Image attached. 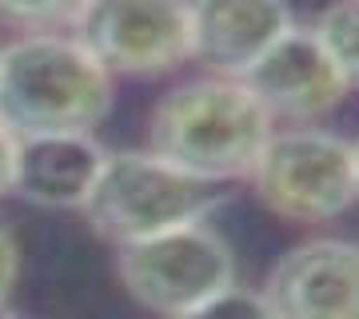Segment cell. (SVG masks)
I'll return each instance as SVG.
<instances>
[{
	"mask_svg": "<svg viewBox=\"0 0 359 319\" xmlns=\"http://www.w3.org/2000/svg\"><path fill=\"white\" fill-rule=\"evenodd\" d=\"M271 124L276 120L244 80L200 76L152 108L148 152L212 184L248 179L276 132Z\"/></svg>",
	"mask_w": 359,
	"mask_h": 319,
	"instance_id": "6da1fadb",
	"label": "cell"
},
{
	"mask_svg": "<svg viewBox=\"0 0 359 319\" xmlns=\"http://www.w3.org/2000/svg\"><path fill=\"white\" fill-rule=\"evenodd\" d=\"M112 112V72L76 36L32 32L0 48V128L13 140L88 132Z\"/></svg>",
	"mask_w": 359,
	"mask_h": 319,
	"instance_id": "7a4b0ae2",
	"label": "cell"
},
{
	"mask_svg": "<svg viewBox=\"0 0 359 319\" xmlns=\"http://www.w3.org/2000/svg\"><path fill=\"white\" fill-rule=\"evenodd\" d=\"M219 204L224 191L212 179L168 164L156 152H116L104 160L100 179L80 212L96 236L120 247L184 224H200Z\"/></svg>",
	"mask_w": 359,
	"mask_h": 319,
	"instance_id": "3957f363",
	"label": "cell"
},
{
	"mask_svg": "<svg viewBox=\"0 0 359 319\" xmlns=\"http://www.w3.org/2000/svg\"><path fill=\"white\" fill-rule=\"evenodd\" d=\"M248 179L259 204L292 224L335 219L359 200L351 144L320 128L271 132Z\"/></svg>",
	"mask_w": 359,
	"mask_h": 319,
	"instance_id": "277c9868",
	"label": "cell"
},
{
	"mask_svg": "<svg viewBox=\"0 0 359 319\" xmlns=\"http://www.w3.org/2000/svg\"><path fill=\"white\" fill-rule=\"evenodd\" d=\"M116 276L124 292L156 315H180L236 283V255L216 228L184 224L148 240L116 247Z\"/></svg>",
	"mask_w": 359,
	"mask_h": 319,
	"instance_id": "5b68a950",
	"label": "cell"
},
{
	"mask_svg": "<svg viewBox=\"0 0 359 319\" xmlns=\"http://www.w3.org/2000/svg\"><path fill=\"white\" fill-rule=\"evenodd\" d=\"M76 40L120 76H164L192 60L188 0H88Z\"/></svg>",
	"mask_w": 359,
	"mask_h": 319,
	"instance_id": "8992f818",
	"label": "cell"
},
{
	"mask_svg": "<svg viewBox=\"0 0 359 319\" xmlns=\"http://www.w3.org/2000/svg\"><path fill=\"white\" fill-rule=\"evenodd\" d=\"M244 84L256 92L271 120H292V124H311L335 112L351 92L320 36L295 25L248 68Z\"/></svg>",
	"mask_w": 359,
	"mask_h": 319,
	"instance_id": "52a82bcc",
	"label": "cell"
},
{
	"mask_svg": "<svg viewBox=\"0 0 359 319\" xmlns=\"http://www.w3.org/2000/svg\"><path fill=\"white\" fill-rule=\"evenodd\" d=\"M259 295L276 319H359V243H295L276 259Z\"/></svg>",
	"mask_w": 359,
	"mask_h": 319,
	"instance_id": "ba28073f",
	"label": "cell"
},
{
	"mask_svg": "<svg viewBox=\"0 0 359 319\" xmlns=\"http://www.w3.org/2000/svg\"><path fill=\"white\" fill-rule=\"evenodd\" d=\"M192 20V60L212 76L244 72L292 28V13L283 0H188Z\"/></svg>",
	"mask_w": 359,
	"mask_h": 319,
	"instance_id": "9c48e42d",
	"label": "cell"
},
{
	"mask_svg": "<svg viewBox=\"0 0 359 319\" xmlns=\"http://www.w3.org/2000/svg\"><path fill=\"white\" fill-rule=\"evenodd\" d=\"M104 160L108 152L88 132L16 140L13 196L36 208H84V200L100 179Z\"/></svg>",
	"mask_w": 359,
	"mask_h": 319,
	"instance_id": "30bf717a",
	"label": "cell"
},
{
	"mask_svg": "<svg viewBox=\"0 0 359 319\" xmlns=\"http://www.w3.org/2000/svg\"><path fill=\"white\" fill-rule=\"evenodd\" d=\"M311 32L320 36L335 68L344 72L347 88H359V0H335L320 13V20L311 25Z\"/></svg>",
	"mask_w": 359,
	"mask_h": 319,
	"instance_id": "8fae6325",
	"label": "cell"
},
{
	"mask_svg": "<svg viewBox=\"0 0 359 319\" xmlns=\"http://www.w3.org/2000/svg\"><path fill=\"white\" fill-rule=\"evenodd\" d=\"M88 0H0V25L16 32H60L72 28Z\"/></svg>",
	"mask_w": 359,
	"mask_h": 319,
	"instance_id": "7c38bea8",
	"label": "cell"
},
{
	"mask_svg": "<svg viewBox=\"0 0 359 319\" xmlns=\"http://www.w3.org/2000/svg\"><path fill=\"white\" fill-rule=\"evenodd\" d=\"M172 319H276V315H271L268 299L259 292H244V287L231 283L219 295H212V299L188 307V311H180Z\"/></svg>",
	"mask_w": 359,
	"mask_h": 319,
	"instance_id": "4fadbf2b",
	"label": "cell"
},
{
	"mask_svg": "<svg viewBox=\"0 0 359 319\" xmlns=\"http://www.w3.org/2000/svg\"><path fill=\"white\" fill-rule=\"evenodd\" d=\"M16 276H20V243H16L13 231L0 224V304H4V295L13 292Z\"/></svg>",
	"mask_w": 359,
	"mask_h": 319,
	"instance_id": "5bb4252c",
	"label": "cell"
},
{
	"mask_svg": "<svg viewBox=\"0 0 359 319\" xmlns=\"http://www.w3.org/2000/svg\"><path fill=\"white\" fill-rule=\"evenodd\" d=\"M13 160H16V140L0 128V196L13 191Z\"/></svg>",
	"mask_w": 359,
	"mask_h": 319,
	"instance_id": "9a60e30c",
	"label": "cell"
},
{
	"mask_svg": "<svg viewBox=\"0 0 359 319\" xmlns=\"http://www.w3.org/2000/svg\"><path fill=\"white\" fill-rule=\"evenodd\" d=\"M351 156H355V184H359V140L351 144Z\"/></svg>",
	"mask_w": 359,
	"mask_h": 319,
	"instance_id": "2e32d148",
	"label": "cell"
},
{
	"mask_svg": "<svg viewBox=\"0 0 359 319\" xmlns=\"http://www.w3.org/2000/svg\"><path fill=\"white\" fill-rule=\"evenodd\" d=\"M0 319H16V315H13V311H8L4 304H0Z\"/></svg>",
	"mask_w": 359,
	"mask_h": 319,
	"instance_id": "e0dca14e",
	"label": "cell"
}]
</instances>
